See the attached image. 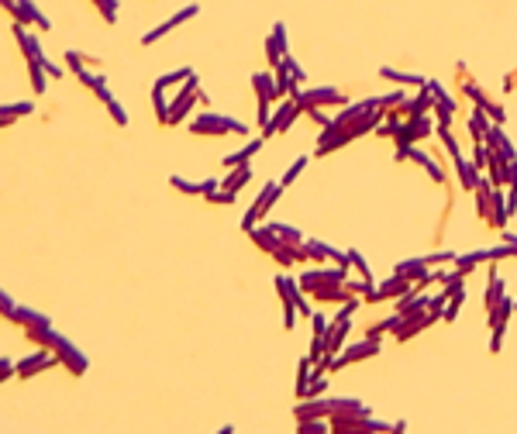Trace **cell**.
Segmentation results:
<instances>
[{"label": "cell", "instance_id": "52", "mask_svg": "<svg viewBox=\"0 0 517 434\" xmlns=\"http://www.w3.org/2000/svg\"><path fill=\"white\" fill-rule=\"evenodd\" d=\"M14 307H17V303H14V300L0 290V317H7V321H10V317H14Z\"/></svg>", "mask_w": 517, "mask_h": 434}, {"label": "cell", "instance_id": "47", "mask_svg": "<svg viewBox=\"0 0 517 434\" xmlns=\"http://www.w3.org/2000/svg\"><path fill=\"white\" fill-rule=\"evenodd\" d=\"M476 265H480V262H476V256H473V252H469V256H455V269H459L462 276H469Z\"/></svg>", "mask_w": 517, "mask_h": 434}, {"label": "cell", "instance_id": "13", "mask_svg": "<svg viewBox=\"0 0 517 434\" xmlns=\"http://www.w3.org/2000/svg\"><path fill=\"white\" fill-rule=\"evenodd\" d=\"M276 290H280V300H283V328L294 331L297 328V293H300V286L290 276H276Z\"/></svg>", "mask_w": 517, "mask_h": 434}, {"label": "cell", "instance_id": "42", "mask_svg": "<svg viewBox=\"0 0 517 434\" xmlns=\"http://www.w3.org/2000/svg\"><path fill=\"white\" fill-rule=\"evenodd\" d=\"M404 100H407V93H404V90H393V93L380 97V107H383V110H393V107H400Z\"/></svg>", "mask_w": 517, "mask_h": 434}, {"label": "cell", "instance_id": "56", "mask_svg": "<svg viewBox=\"0 0 517 434\" xmlns=\"http://www.w3.org/2000/svg\"><path fill=\"white\" fill-rule=\"evenodd\" d=\"M310 324H314V335H321V338H324V331H328V321H324V314H310Z\"/></svg>", "mask_w": 517, "mask_h": 434}, {"label": "cell", "instance_id": "36", "mask_svg": "<svg viewBox=\"0 0 517 434\" xmlns=\"http://www.w3.org/2000/svg\"><path fill=\"white\" fill-rule=\"evenodd\" d=\"M97 10H101V17L107 24H117V0H90Z\"/></svg>", "mask_w": 517, "mask_h": 434}, {"label": "cell", "instance_id": "55", "mask_svg": "<svg viewBox=\"0 0 517 434\" xmlns=\"http://www.w3.org/2000/svg\"><path fill=\"white\" fill-rule=\"evenodd\" d=\"M504 328H507V324H497V328H493V338H490V351H500V345H504Z\"/></svg>", "mask_w": 517, "mask_h": 434}, {"label": "cell", "instance_id": "11", "mask_svg": "<svg viewBox=\"0 0 517 434\" xmlns=\"http://www.w3.org/2000/svg\"><path fill=\"white\" fill-rule=\"evenodd\" d=\"M197 14H201V3H187V7H180L173 17H166L162 24H155L152 31H145V35H142V45H155L159 38H166L169 31H176L183 21H190V17H197Z\"/></svg>", "mask_w": 517, "mask_h": 434}, {"label": "cell", "instance_id": "44", "mask_svg": "<svg viewBox=\"0 0 517 434\" xmlns=\"http://www.w3.org/2000/svg\"><path fill=\"white\" fill-rule=\"evenodd\" d=\"M438 138H441V145H445V152H448L452 159H455V156H462V152H459V142L452 138V131H448V128H438Z\"/></svg>", "mask_w": 517, "mask_h": 434}, {"label": "cell", "instance_id": "27", "mask_svg": "<svg viewBox=\"0 0 517 434\" xmlns=\"http://www.w3.org/2000/svg\"><path fill=\"white\" fill-rule=\"evenodd\" d=\"M490 124H493V121H490V114H486L483 107H476V110H473V117H469V131H473V138H476V142H483V138H486V131H490Z\"/></svg>", "mask_w": 517, "mask_h": 434}, {"label": "cell", "instance_id": "31", "mask_svg": "<svg viewBox=\"0 0 517 434\" xmlns=\"http://www.w3.org/2000/svg\"><path fill=\"white\" fill-rule=\"evenodd\" d=\"M173 190L187 193V197H204V183H194V179H183V176H169Z\"/></svg>", "mask_w": 517, "mask_h": 434}, {"label": "cell", "instance_id": "17", "mask_svg": "<svg viewBox=\"0 0 517 434\" xmlns=\"http://www.w3.org/2000/svg\"><path fill=\"white\" fill-rule=\"evenodd\" d=\"M434 321H441V317L431 314V310H424V314H417V317H404V314H400V324L393 328V342H411L414 335H421V331L431 328Z\"/></svg>", "mask_w": 517, "mask_h": 434}, {"label": "cell", "instance_id": "39", "mask_svg": "<svg viewBox=\"0 0 517 434\" xmlns=\"http://www.w3.org/2000/svg\"><path fill=\"white\" fill-rule=\"evenodd\" d=\"M304 166H307V156H300V159H297V162H294V166H290V169H287V176H283V179H280V183H283V190H287V186H294V183H297V176L304 173Z\"/></svg>", "mask_w": 517, "mask_h": 434}, {"label": "cell", "instance_id": "16", "mask_svg": "<svg viewBox=\"0 0 517 434\" xmlns=\"http://www.w3.org/2000/svg\"><path fill=\"white\" fill-rule=\"evenodd\" d=\"M252 87H255V97H259V124H266L269 121V100H280L276 97V76L255 73L252 76Z\"/></svg>", "mask_w": 517, "mask_h": 434}, {"label": "cell", "instance_id": "50", "mask_svg": "<svg viewBox=\"0 0 517 434\" xmlns=\"http://www.w3.org/2000/svg\"><path fill=\"white\" fill-rule=\"evenodd\" d=\"M466 300H459V297H452L448 303H445V314H441V321H455L459 317V307H462Z\"/></svg>", "mask_w": 517, "mask_h": 434}, {"label": "cell", "instance_id": "19", "mask_svg": "<svg viewBox=\"0 0 517 434\" xmlns=\"http://www.w3.org/2000/svg\"><path fill=\"white\" fill-rule=\"evenodd\" d=\"M252 183V166L245 162V166H235L231 173L221 179V190H231V193H238L241 186H248Z\"/></svg>", "mask_w": 517, "mask_h": 434}, {"label": "cell", "instance_id": "57", "mask_svg": "<svg viewBox=\"0 0 517 434\" xmlns=\"http://www.w3.org/2000/svg\"><path fill=\"white\" fill-rule=\"evenodd\" d=\"M427 259V265H441V262H455V256L452 252H434V256H424Z\"/></svg>", "mask_w": 517, "mask_h": 434}, {"label": "cell", "instance_id": "43", "mask_svg": "<svg viewBox=\"0 0 517 434\" xmlns=\"http://www.w3.org/2000/svg\"><path fill=\"white\" fill-rule=\"evenodd\" d=\"M431 110H434V128H452V114L455 110H448V107H441V103H431Z\"/></svg>", "mask_w": 517, "mask_h": 434}, {"label": "cell", "instance_id": "30", "mask_svg": "<svg viewBox=\"0 0 517 434\" xmlns=\"http://www.w3.org/2000/svg\"><path fill=\"white\" fill-rule=\"evenodd\" d=\"M152 107H155L159 124H169V100H166V90L162 87H152Z\"/></svg>", "mask_w": 517, "mask_h": 434}, {"label": "cell", "instance_id": "34", "mask_svg": "<svg viewBox=\"0 0 517 434\" xmlns=\"http://www.w3.org/2000/svg\"><path fill=\"white\" fill-rule=\"evenodd\" d=\"M273 231H276V238H283V242H290V245H304V235L297 231V228H290V224H269Z\"/></svg>", "mask_w": 517, "mask_h": 434}, {"label": "cell", "instance_id": "37", "mask_svg": "<svg viewBox=\"0 0 517 434\" xmlns=\"http://www.w3.org/2000/svg\"><path fill=\"white\" fill-rule=\"evenodd\" d=\"M397 324H400V310H397V314H390L387 321H380V324H373V328H369V338H380V335H387V331H393Z\"/></svg>", "mask_w": 517, "mask_h": 434}, {"label": "cell", "instance_id": "49", "mask_svg": "<svg viewBox=\"0 0 517 434\" xmlns=\"http://www.w3.org/2000/svg\"><path fill=\"white\" fill-rule=\"evenodd\" d=\"M348 290H352L355 297H366V293L373 290V279H366V276H362V279H348Z\"/></svg>", "mask_w": 517, "mask_h": 434}, {"label": "cell", "instance_id": "4", "mask_svg": "<svg viewBox=\"0 0 517 434\" xmlns=\"http://www.w3.org/2000/svg\"><path fill=\"white\" fill-rule=\"evenodd\" d=\"M187 128H190V135H214V138H221V135H248L245 121H235L228 114H201Z\"/></svg>", "mask_w": 517, "mask_h": 434}, {"label": "cell", "instance_id": "21", "mask_svg": "<svg viewBox=\"0 0 517 434\" xmlns=\"http://www.w3.org/2000/svg\"><path fill=\"white\" fill-rule=\"evenodd\" d=\"M66 66L76 73V80H80L83 87H94V80H97V76L83 66V56H80V52H73V49H69V52H66Z\"/></svg>", "mask_w": 517, "mask_h": 434}, {"label": "cell", "instance_id": "5", "mask_svg": "<svg viewBox=\"0 0 517 434\" xmlns=\"http://www.w3.org/2000/svg\"><path fill=\"white\" fill-rule=\"evenodd\" d=\"M10 321L24 331L28 342H35V345L45 348L49 335H52V321H49L45 314H38V310H31V307H14V317H10Z\"/></svg>", "mask_w": 517, "mask_h": 434}, {"label": "cell", "instance_id": "45", "mask_svg": "<svg viewBox=\"0 0 517 434\" xmlns=\"http://www.w3.org/2000/svg\"><path fill=\"white\" fill-rule=\"evenodd\" d=\"M348 265H355L359 269V276H366V279H373V272H369V265L362 259V252H355V249H348Z\"/></svg>", "mask_w": 517, "mask_h": 434}, {"label": "cell", "instance_id": "61", "mask_svg": "<svg viewBox=\"0 0 517 434\" xmlns=\"http://www.w3.org/2000/svg\"><path fill=\"white\" fill-rule=\"evenodd\" d=\"M0 128H7V124H3V121H0Z\"/></svg>", "mask_w": 517, "mask_h": 434}, {"label": "cell", "instance_id": "54", "mask_svg": "<svg viewBox=\"0 0 517 434\" xmlns=\"http://www.w3.org/2000/svg\"><path fill=\"white\" fill-rule=\"evenodd\" d=\"M304 114H310V117H314V121H317V124H321V128H324V124H328V121H331V117H328V114H324V110H321V107H314V103H310V107H304Z\"/></svg>", "mask_w": 517, "mask_h": 434}, {"label": "cell", "instance_id": "3", "mask_svg": "<svg viewBox=\"0 0 517 434\" xmlns=\"http://www.w3.org/2000/svg\"><path fill=\"white\" fill-rule=\"evenodd\" d=\"M434 131H438V128H434V117H427V114L407 117V121L400 124V131L393 135V142H397V162L407 159V149H411L414 142H421V138H427V135H434Z\"/></svg>", "mask_w": 517, "mask_h": 434}, {"label": "cell", "instance_id": "60", "mask_svg": "<svg viewBox=\"0 0 517 434\" xmlns=\"http://www.w3.org/2000/svg\"><path fill=\"white\" fill-rule=\"evenodd\" d=\"M45 73H49L52 80H59V76H62V69H59V66H56L52 59H45Z\"/></svg>", "mask_w": 517, "mask_h": 434}, {"label": "cell", "instance_id": "24", "mask_svg": "<svg viewBox=\"0 0 517 434\" xmlns=\"http://www.w3.org/2000/svg\"><path fill=\"white\" fill-rule=\"evenodd\" d=\"M427 269H431L427 259H404V262H397V269H393V272H400V276H407V279L417 283V279H424V276H427Z\"/></svg>", "mask_w": 517, "mask_h": 434}, {"label": "cell", "instance_id": "40", "mask_svg": "<svg viewBox=\"0 0 517 434\" xmlns=\"http://www.w3.org/2000/svg\"><path fill=\"white\" fill-rule=\"evenodd\" d=\"M103 107H107V114H110V121H114L117 128H124V124H128V114H124V107H121L117 100H107Z\"/></svg>", "mask_w": 517, "mask_h": 434}, {"label": "cell", "instance_id": "58", "mask_svg": "<svg viewBox=\"0 0 517 434\" xmlns=\"http://www.w3.org/2000/svg\"><path fill=\"white\" fill-rule=\"evenodd\" d=\"M407 159H414V162H421V166H427V162H431V156H427V152H421V149H407Z\"/></svg>", "mask_w": 517, "mask_h": 434}, {"label": "cell", "instance_id": "32", "mask_svg": "<svg viewBox=\"0 0 517 434\" xmlns=\"http://www.w3.org/2000/svg\"><path fill=\"white\" fill-rule=\"evenodd\" d=\"M331 431L328 417H307V421H297V434H324Z\"/></svg>", "mask_w": 517, "mask_h": 434}, {"label": "cell", "instance_id": "10", "mask_svg": "<svg viewBox=\"0 0 517 434\" xmlns=\"http://www.w3.org/2000/svg\"><path fill=\"white\" fill-rule=\"evenodd\" d=\"M300 107H345L348 103V97L341 93V90H334V87H317V90H294L290 93Z\"/></svg>", "mask_w": 517, "mask_h": 434}, {"label": "cell", "instance_id": "14", "mask_svg": "<svg viewBox=\"0 0 517 434\" xmlns=\"http://www.w3.org/2000/svg\"><path fill=\"white\" fill-rule=\"evenodd\" d=\"M373 355H380V342H376V338L352 342V345H345L338 355H334L331 369H345V365H352V362H362V358H373Z\"/></svg>", "mask_w": 517, "mask_h": 434}, {"label": "cell", "instance_id": "35", "mask_svg": "<svg viewBox=\"0 0 517 434\" xmlns=\"http://www.w3.org/2000/svg\"><path fill=\"white\" fill-rule=\"evenodd\" d=\"M190 73H194V69H190V66H183V69H176V73H166V76H159V80H155V87L169 90V87H176V83H183Z\"/></svg>", "mask_w": 517, "mask_h": 434}, {"label": "cell", "instance_id": "23", "mask_svg": "<svg viewBox=\"0 0 517 434\" xmlns=\"http://www.w3.org/2000/svg\"><path fill=\"white\" fill-rule=\"evenodd\" d=\"M452 162H455V173H459V179H462V186H466V190H476V179H480L476 162H469V159H462V156H455Z\"/></svg>", "mask_w": 517, "mask_h": 434}, {"label": "cell", "instance_id": "8", "mask_svg": "<svg viewBox=\"0 0 517 434\" xmlns=\"http://www.w3.org/2000/svg\"><path fill=\"white\" fill-rule=\"evenodd\" d=\"M201 100V90H197V73H190L187 76V87L176 93V100L169 103V124L166 128H176V124H183L187 121V114H190V107Z\"/></svg>", "mask_w": 517, "mask_h": 434}, {"label": "cell", "instance_id": "25", "mask_svg": "<svg viewBox=\"0 0 517 434\" xmlns=\"http://www.w3.org/2000/svg\"><path fill=\"white\" fill-rule=\"evenodd\" d=\"M259 149H262V138H252V142H248L241 152H231V156H224V166H228V169H235V166H245V162H248V159H252Z\"/></svg>", "mask_w": 517, "mask_h": 434}, {"label": "cell", "instance_id": "20", "mask_svg": "<svg viewBox=\"0 0 517 434\" xmlns=\"http://www.w3.org/2000/svg\"><path fill=\"white\" fill-rule=\"evenodd\" d=\"M380 76L390 80V83H400V87H424L427 80L417 76V73H400V69H390V66H380Z\"/></svg>", "mask_w": 517, "mask_h": 434}, {"label": "cell", "instance_id": "53", "mask_svg": "<svg viewBox=\"0 0 517 434\" xmlns=\"http://www.w3.org/2000/svg\"><path fill=\"white\" fill-rule=\"evenodd\" d=\"M424 169H427V176H431V179H434V183H445V179H448V176H445V169H441V166H438V162H434V159H431V162H427V166H424Z\"/></svg>", "mask_w": 517, "mask_h": 434}, {"label": "cell", "instance_id": "22", "mask_svg": "<svg viewBox=\"0 0 517 434\" xmlns=\"http://www.w3.org/2000/svg\"><path fill=\"white\" fill-rule=\"evenodd\" d=\"M511 314H514V297L504 293V300H500L493 310H486V321H490V328H497V324H507Z\"/></svg>", "mask_w": 517, "mask_h": 434}, {"label": "cell", "instance_id": "6", "mask_svg": "<svg viewBox=\"0 0 517 434\" xmlns=\"http://www.w3.org/2000/svg\"><path fill=\"white\" fill-rule=\"evenodd\" d=\"M45 348H52V351H56V358H59V362H62V365H66V369H69L73 376H83V372L90 369V362H87V355H83L80 348L73 345L69 338H62V335H56V331L49 335V342H45Z\"/></svg>", "mask_w": 517, "mask_h": 434}, {"label": "cell", "instance_id": "46", "mask_svg": "<svg viewBox=\"0 0 517 434\" xmlns=\"http://www.w3.org/2000/svg\"><path fill=\"white\" fill-rule=\"evenodd\" d=\"M94 97H97V100H101V103H107V100H114V93H110V87H107V80H103V76H97V80H94Z\"/></svg>", "mask_w": 517, "mask_h": 434}, {"label": "cell", "instance_id": "48", "mask_svg": "<svg viewBox=\"0 0 517 434\" xmlns=\"http://www.w3.org/2000/svg\"><path fill=\"white\" fill-rule=\"evenodd\" d=\"M483 110L490 114V121H493V124H504V121H507V110H504L500 103H493V100H490V103H486Z\"/></svg>", "mask_w": 517, "mask_h": 434}, {"label": "cell", "instance_id": "59", "mask_svg": "<svg viewBox=\"0 0 517 434\" xmlns=\"http://www.w3.org/2000/svg\"><path fill=\"white\" fill-rule=\"evenodd\" d=\"M14 376V362L10 358H0V383H7Z\"/></svg>", "mask_w": 517, "mask_h": 434}, {"label": "cell", "instance_id": "51", "mask_svg": "<svg viewBox=\"0 0 517 434\" xmlns=\"http://www.w3.org/2000/svg\"><path fill=\"white\" fill-rule=\"evenodd\" d=\"M235 197H238V193H231V190H217V193H210L204 200L207 203H235Z\"/></svg>", "mask_w": 517, "mask_h": 434}, {"label": "cell", "instance_id": "9", "mask_svg": "<svg viewBox=\"0 0 517 434\" xmlns=\"http://www.w3.org/2000/svg\"><path fill=\"white\" fill-rule=\"evenodd\" d=\"M404 293H421L417 286H414V279L407 276H400V272H393L387 283H380V286H373L362 300L366 303H380V300H393V297H404Z\"/></svg>", "mask_w": 517, "mask_h": 434}, {"label": "cell", "instance_id": "38", "mask_svg": "<svg viewBox=\"0 0 517 434\" xmlns=\"http://www.w3.org/2000/svg\"><path fill=\"white\" fill-rule=\"evenodd\" d=\"M462 93H466V97H469V100H473L476 107H486V103H490V97H486L483 90L476 87L473 80H466V83H462Z\"/></svg>", "mask_w": 517, "mask_h": 434}, {"label": "cell", "instance_id": "12", "mask_svg": "<svg viewBox=\"0 0 517 434\" xmlns=\"http://www.w3.org/2000/svg\"><path fill=\"white\" fill-rule=\"evenodd\" d=\"M300 114H304V107H300L294 97H290V100H283V103H280V110H276V114L262 124V138L280 135V131H290V128H294V121H297Z\"/></svg>", "mask_w": 517, "mask_h": 434}, {"label": "cell", "instance_id": "26", "mask_svg": "<svg viewBox=\"0 0 517 434\" xmlns=\"http://www.w3.org/2000/svg\"><path fill=\"white\" fill-rule=\"evenodd\" d=\"M31 110H35V103H31V100L3 103V107H0V121H3V124H14V117H28Z\"/></svg>", "mask_w": 517, "mask_h": 434}, {"label": "cell", "instance_id": "41", "mask_svg": "<svg viewBox=\"0 0 517 434\" xmlns=\"http://www.w3.org/2000/svg\"><path fill=\"white\" fill-rule=\"evenodd\" d=\"M324 390H328V376H317V372H314V376H310V386H307V397H304V400H314V397H321Z\"/></svg>", "mask_w": 517, "mask_h": 434}, {"label": "cell", "instance_id": "18", "mask_svg": "<svg viewBox=\"0 0 517 434\" xmlns=\"http://www.w3.org/2000/svg\"><path fill=\"white\" fill-rule=\"evenodd\" d=\"M290 52V38H287V24L276 21L273 24V35L266 38V59H269V69H276L283 62V56Z\"/></svg>", "mask_w": 517, "mask_h": 434}, {"label": "cell", "instance_id": "15", "mask_svg": "<svg viewBox=\"0 0 517 434\" xmlns=\"http://www.w3.org/2000/svg\"><path fill=\"white\" fill-rule=\"evenodd\" d=\"M59 358H56V351L52 348H42V351H35V355H24L21 362H14V376H21V379H31V376H38L42 369H49V365H56Z\"/></svg>", "mask_w": 517, "mask_h": 434}, {"label": "cell", "instance_id": "33", "mask_svg": "<svg viewBox=\"0 0 517 434\" xmlns=\"http://www.w3.org/2000/svg\"><path fill=\"white\" fill-rule=\"evenodd\" d=\"M400 117H404L400 110H387V124H376V131H380L383 138H393V135L400 131V124H404Z\"/></svg>", "mask_w": 517, "mask_h": 434}, {"label": "cell", "instance_id": "28", "mask_svg": "<svg viewBox=\"0 0 517 434\" xmlns=\"http://www.w3.org/2000/svg\"><path fill=\"white\" fill-rule=\"evenodd\" d=\"M310 376H314V358H300V365H297V400H304L307 397V386H310Z\"/></svg>", "mask_w": 517, "mask_h": 434}, {"label": "cell", "instance_id": "29", "mask_svg": "<svg viewBox=\"0 0 517 434\" xmlns=\"http://www.w3.org/2000/svg\"><path fill=\"white\" fill-rule=\"evenodd\" d=\"M504 300V279L497 276V269H490V283H486V310H493Z\"/></svg>", "mask_w": 517, "mask_h": 434}, {"label": "cell", "instance_id": "1", "mask_svg": "<svg viewBox=\"0 0 517 434\" xmlns=\"http://www.w3.org/2000/svg\"><path fill=\"white\" fill-rule=\"evenodd\" d=\"M297 286L307 293V297H317L324 303H345L348 297H355L348 290V265H338V269H310L297 279Z\"/></svg>", "mask_w": 517, "mask_h": 434}, {"label": "cell", "instance_id": "7", "mask_svg": "<svg viewBox=\"0 0 517 434\" xmlns=\"http://www.w3.org/2000/svg\"><path fill=\"white\" fill-rule=\"evenodd\" d=\"M280 193H283V183H266L262 190H259V197H255V203L245 210V217H241V231H252L266 214H269V207L280 200Z\"/></svg>", "mask_w": 517, "mask_h": 434}, {"label": "cell", "instance_id": "2", "mask_svg": "<svg viewBox=\"0 0 517 434\" xmlns=\"http://www.w3.org/2000/svg\"><path fill=\"white\" fill-rule=\"evenodd\" d=\"M248 238L266 252V256H273V259L280 262V265H294V262H307V249L304 245H290V242H283V238H276V231L266 224V228H252L248 231Z\"/></svg>", "mask_w": 517, "mask_h": 434}]
</instances>
